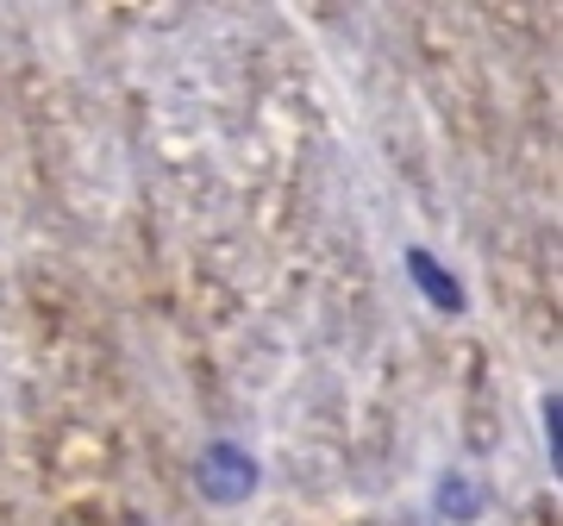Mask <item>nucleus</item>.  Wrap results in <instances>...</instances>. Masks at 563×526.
Here are the masks:
<instances>
[{"mask_svg": "<svg viewBox=\"0 0 563 526\" xmlns=\"http://www.w3.org/2000/svg\"><path fill=\"white\" fill-rule=\"evenodd\" d=\"M251 489H257V458H251V451L213 446V451L201 458V495H207V502L232 507V502H244Z\"/></svg>", "mask_w": 563, "mask_h": 526, "instance_id": "f257e3e1", "label": "nucleus"}, {"mask_svg": "<svg viewBox=\"0 0 563 526\" xmlns=\"http://www.w3.org/2000/svg\"><path fill=\"white\" fill-rule=\"evenodd\" d=\"M407 270H413V283L432 295V307H444V314H463V288L439 270V257H432V251H420V244H413V251H407Z\"/></svg>", "mask_w": 563, "mask_h": 526, "instance_id": "f03ea898", "label": "nucleus"}, {"mask_svg": "<svg viewBox=\"0 0 563 526\" xmlns=\"http://www.w3.org/2000/svg\"><path fill=\"white\" fill-rule=\"evenodd\" d=\"M444 507H463L457 520H476V495H470V483H463V476H444Z\"/></svg>", "mask_w": 563, "mask_h": 526, "instance_id": "7ed1b4c3", "label": "nucleus"}]
</instances>
